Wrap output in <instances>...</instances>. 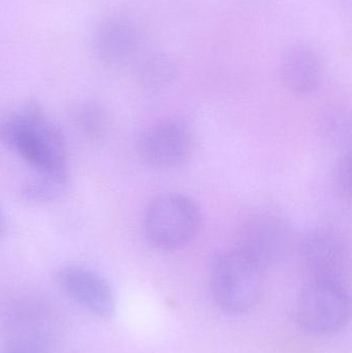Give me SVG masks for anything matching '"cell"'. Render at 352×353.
<instances>
[{
	"mask_svg": "<svg viewBox=\"0 0 352 353\" xmlns=\"http://www.w3.org/2000/svg\"><path fill=\"white\" fill-rule=\"evenodd\" d=\"M0 142L35 172L68 170L63 134L39 103L31 101L2 114Z\"/></svg>",
	"mask_w": 352,
	"mask_h": 353,
	"instance_id": "cell-1",
	"label": "cell"
},
{
	"mask_svg": "<svg viewBox=\"0 0 352 353\" xmlns=\"http://www.w3.org/2000/svg\"><path fill=\"white\" fill-rule=\"evenodd\" d=\"M266 268L240 246L215 259L211 275L213 296L225 312L240 314L249 310L260 294Z\"/></svg>",
	"mask_w": 352,
	"mask_h": 353,
	"instance_id": "cell-2",
	"label": "cell"
},
{
	"mask_svg": "<svg viewBox=\"0 0 352 353\" xmlns=\"http://www.w3.org/2000/svg\"><path fill=\"white\" fill-rule=\"evenodd\" d=\"M203 215L194 199L181 193L155 197L145 212L143 228L149 244L172 251L188 246L200 234Z\"/></svg>",
	"mask_w": 352,
	"mask_h": 353,
	"instance_id": "cell-3",
	"label": "cell"
},
{
	"mask_svg": "<svg viewBox=\"0 0 352 353\" xmlns=\"http://www.w3.org/2000/svg\"><path fill=\"white\" fill-rule=\"evenodd\" d=\"M296 313L299 325L314 335H333L341 331L351 315V301L344 283L312 280L302 290Z\"/></svg>",
	"mask_w": 352,
	"mask_h": 353,
	"instance_id": "cell-4",
	"label": "cell"
},
{
	"mask_svg": "<svg viewBox=\"0 0 352 353\" xmlns=\"http://www.w3.org/2000/svg\"><path fill=\"white\" fill-rule=\"evenodd\" d=\"M191 151V132L179 118L155 122L143 132L138 143V153L143 163L157 170L181 167Z\"/></svg>",
	"mask_w": 352,
	"mask_h": 353,
	"instance_id": "cell-5",
	"label": "cell"
},
{
	"mask_svg": "<svg viewBox=\"0 0 352 353\" xmlns=\"http://www.w3.org/2000/svg\"><path fill=\"white\" fill-rule=\"evenodd\" d=\"M56 281L70 299L103 319L115 310V294L109 282L97 272L80 265H66L56 274Z\"/></svg>",
	"mask_w": 352,
	"mask_h": 353,
	"instance_id": "cell-6",
	"label": "cell"
},
{
	"mask_svg": "<svg viewBox=\"0 0 352 353\" xmlns=\"http://www.w3.org/2000/svg\"><path fill=\"white\" fill-rule=\"evenodd\" d=\"M301 247L304 263L313 279L342 281L347 254L340 239L331 232L318 230L307 234Z\"/></svg>",
	"mask_w": 352,
	"mask_h": 353,
	"instance_id": "cell-7",
	"label": "cell"
},
{
	"mask_svg": "<svg viewBox=\"0 0 352 353\" xmlns=\"http://www.w3.org/2000/svg\"><path fill=\"white\" fill-rule=\"evenodd\" d=\"M281 79L291 92L308 95L315 92L322 83L320 58L305 46H291L281 59Z\"/></svg>",
	"mask_w": 352,
	"mask_h": 353,
	"instance_id": "cell-8",
	"label": "cell"
},
{
	"mask_svg": "<svg viewBox=\"0 0 352 353\" xmlns=\"http://www.w3.org/2000/svg\"><path fill=\"white\" fill-rule=\"evenodd\" d=\"M287 244V234L281 221L273 216H262L250 222L238 246L267 268L282 256Z\"/></svg>",
	"mask_w": 352,
	"mask_h": 353,
	"instance_id": "cell-9",
	"label": "cell"
},
{
	"mask_svg": "<svg viewBox=\"0 0 352 353\" xmlns=\"http://www.w3.org/2000/svg\"><path fill=\"white\" fill-rule=\"evenodd\" d=\"M138 47L136 29L120 19L101 23L94 37L97 56L109 63H121L132 57Z\"/></svg>",
	"mask_w": 352,
	"mask_h": 353,
	"instance_id": "cell-10",
	"label": "cell"
},
{
	"mask_svg": "<svg viewBox=\"0 0 352 353\" xmlns=\"http://www.w3.org/2000/svg\"><path fill=\"white\" fill-rule=\"evenodd\" d=\"M70 185L68 170L56 172H37L22 186V195L33 203H47L57 201L65 194Z\"/></svg>",
	"mask_w": 352,
	"mask_h": 353,
	"instance_id": "cell-11",
	"label": "cell"
},
{
	"mask_svg": "<svg viewBox=\"0 0 352 353\" xmlns=\"http://www.w3.org/2000/svg\"><path fill=\"white\" fill-rule=\"evenodd\" d=\"M74 125L86 138L99 141L109 130V115L103 105L94 101L79 103L72 111Z\"/></svg>",
	"mask_w": 352,
	"mask_h": 353,
	"instance_id": "cell-12",
	"label": "cell"
},
{
	"mask_svg": "<svg viewBox=\"0 0 352 353\" xmlns=\"http://www.w3.org/2000/svg\"><path fill=\"white\" fill-rule=\"evenodd\" d=\"M173 74V68L171 63L167 60L152 59L145 66V76L149 79L152 84L161 85V83L167 82Z\"/></svg>",
	"mask_w": 352,
	"mask_h": 353,
	"instance_id": "cell-13",
	"label": "cell"
},
{
	"mask_svg": "<svg viewBox=\"0 0 352 353\" xmlns=\"http://www.w3.org/2000/svg\"><path fill=\"white\" fill-rule=\"evenodd\" d=\"M351 157L349 154L343 157L337 171V182H338L339 188L349 196L351 195Z\"/></svg>",
	"mask_w": 352,
	"mask_h": 353,
	"instance_id": "cell-14",
	"label": "cell"
},
{
	"mask_svg": "<svg viewBox=\"0 0 352 353\" xmlns=\"http://www.w3.org/2000/svg\"><path fill=\"white\" fill-rule=\"evenodd\" d=\"M6 228H8V222H6V217L4 216L3 212L0 209V236L6 234Z\"/></svg>",
	"mask_w": 352,
	"mask_h": 353,
	"instance_id": "cell-15",
	"label": "cell"
},
{
	"mask_svg": "<svg viewBox=\"0 0 352 353\" xmlns=\"http://www.w3.org/2000/svg\"><path fill=\"white\" fill-rule=\"evenodd\" d=\"M6 353H27V352H23V350H8V352H6Z\"/></svg>",
	"mask_w": 352,
	"mask_h": 353,
	"instance_id": "cell-16",
	"label": "cell"
}]
</instances>
